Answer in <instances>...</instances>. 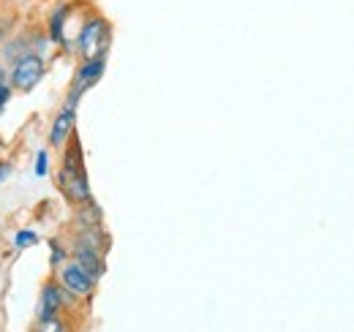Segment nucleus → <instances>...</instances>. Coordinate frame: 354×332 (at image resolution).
<instances>
[{
  "label": "nucleus",
  "mask_w": 354,
  "mask_h": 332,
  "mask_svg": "<svg viewBox=\"0 0 354 332\" xmlns=\"http://www.w3.org/2000/svg\"><path fill=\"white\" fill-rule=\"evenodd\" d=\"M41 243L39 232L36 229H17L14 237H11V248L14 250H28V248H36Z\"/></svg>",
  "instance_id": "nucleus-14"
},
{
  "label": "nucleus",
  "mask_w": 354,
  "mask_h": 332,
  "mask_svg": "<svg viewBox=\"0 0 354 332\" xmlns=\"http://www.w3.org/2000/svg\"><path fill=\"white\" fill-rule=\"evenodd\" d=\"M55 281L68 291V294H74L77 299H90V297L95 294V289H98V281H95L90 273H85L74 259H68V261L55 273Z\"/></svg>",
  "instance_id": "nucleus-7"
},
{
  "label": "nucleus",
  "mask_w": 354,
  "mask_h": 332,
  "mask_svg": "<svg viewBox=\"0 0 354 332\" xmlns=\"http://www.w3.org/2000/svg\"><path fill=\"white\" fill-rule=\"evenodd\" d=\"M85 8H88V3H82V0H55L46 8L41 28L46 30L52 46L60 49L63 55H74V36L68 33V28H71V22H80Z\"/></svg>",
  "instance_id": "nucleus-2"
},
{
  "label": "nucleus",
  "mask_w": 354,
  "mask_h": 332,
  "mask_svg": "<svg viewBox=\"0 0 354 332\" xmlns=\"http://www.w3.org/2000/svg\"><path fill=\"white\" fill-rule=\"evenodd\" d=\"M60 169H68V172L85 169V150H82L80 136H74V139L60 150Z\"/></svg>",
  "instance_id": "nucleus-12"
},
{
  "label": "nucleus",
  "mask_w": 354,
  "mask_h": 332,
  "mask_svg": "<svg viewBox=\"0 0 354 332\" xmlns=\"http://www.w3.org/2000/svg\"><path fill=\"white\" fill-rule=\"evenodd\" d=\"M46 246H49V267H52V273H57V270L71 259V248H68L60 237L46 240Z\"/></svg>",
  "instance_id": "nucleus-13"
},
{
  "label": "nucleus",
  "mask_w": 354,
  "mask_h": 332,
  "mask_svg": "<svg viewBox=\"0 0 354 332\" xmlns=\"http://www.w3.org/2000/svg\"><path fill=\"white\" fill-rule=\"evenodd\" d=\"M11 98H14V87H11V84H8V80H6V82H0V115L8 109Z\"/></svg>",
  "instance_id": "nucleus-17"
},
{
  "label": "nucleus",
  "mask_w": 354,
  "mask_h": 332,
  "mask_svg": "<svg viewBox=\"0 0 354 332\" xmlns=\"http://www.w3.org/2000/svg\"><path fill=\"white\" fill-rule=\"evenodd\" d=\"M14 174V164L11 161H0V185Z\"/></svg>",
  "instance_id": "nucleus-18"
},
{
  "label": "nucleus",
  "mask_w": 354,
  "mask_h": 332,
  "mask_svg": "<svg viewBox=\"0 0 354 332\" xmlns=\"http://www.w3.org/2000/svg\"><path fill=\"white\" fill-rule=\"evenodd\" d=\"M46 71H49V57L22 55L19 60H14L8 66V84L14 87V93H33L44 82Z\"/></svg>",
  "instance_id": "nucleus-3"
},
{
  "label": "nucleus",
  "mask_w": 354,
  "mask_h": 332,
  "mask_svg": "<svg viewBox=\"0 0 354 332\" xmlns=\"http://www.w3.org/2000/svg\"><path fill=\"white\" fill-rule=\"evenodd\" d=\"M106 74V57H90V60H80L77 68H74V80L68 84V93H66V104L71 107H80L82 95L93 90L95 84L104 80Z\"/></svg>",
  "instance_id": "nucleus-5"
},
{
  "label": "nucleus",
  "mask_w": 354,
  "mask_h": 332,
  "mask_svg": "<svg viewBox=\"0 0 354 332\" xmlns=\"http://www.w3.org/2000/svg\"><path fill=\"white\" fill-rule=\"evenodd\" d=\"M30 332H71V322L66 316H55V319H36Z\"/></svg>",
  "instance_id": "nucleus-15"
},
{
  "label": "nucleus",
  "mask_w": 354,
  "mask_h": 332,
  "mask_svg": "<svg viewBox=\"0 0 354 332\" xmlns=\"http://www.w3.org/2000/svg\"><path fill=\"white\" fill-rule=\"evenodd\" d=\"M82 299H77L74 294L63 289L55 278H49L39 289V299H36V319H55V316H66L71 308H77Z\"/></svg>",
  "instance_id": "nucleus-4"
},
{
  "label": "nucleus",
  "mask_w": 354,
  "mask_h": 332,
  "mask_svg": "<svg viewBox=\"0 0 354 332\" xmlns=\"http://www.w3.org/2000/svg\"><path fill=\"white\" fill-rule=\"evenodd\" d=\"M6 80H8V66L0 60V82H6Z\"/></svg>",
  "instance_id": "nucleus-19"
},
{
  "label": "nucleus",
  "mask_w": 354,
  "mask_h": 332,
  "mask_svg": "<svg viewBox=\"0 0 354 332\" xmlns=\"http://www.w3.org/2000/svg\"><path fill=\"white\" fill-rule=\"evenodd\" d=\"M101 226H104V210L95 205V199L74 208V229H101Z\"/></svg>",
  "instance_id": "nucleus-10"
},
{
  "label": "nucleus",
  "mask_w": 354,
  "mask_h": 332,
  "mask_svg": "<svg viewBox=\"0 0 354 332\" xmlns=\"http://www.w3.org/2000/svg\"><path fill=\"white\" fill-rule=\"evenodd\" d=\"M49 169H52V156H49V147H41L36 150V158H33V174L39 180L49 177Z\"/></svg>",
  "instance_id": "nucleus-16"
},
{
  "label": "nucleus",
  "mask_w": 354,
  "mask_h": 332,
  "mask_svg": "<svg viewBox=\"0 0 354 332\" xmlns=\"http://www.w3.org/2000/svg\"><path fill=\"white\" fill-rule=\"evenodd\" d=\"M71 243H82V246H90V248L106 253L112 240H109V232L101 226V229H74L71 234Z\"/></svg>",
  "instance_id": "nucleus-11"
},
{
  "label": "nucleus",
  "mask_w": 354,
  "mask_h": 332,
  "mask_svg": "<svg viewBox=\"0 0 354 332\" xmlns=\"http://www.w3.org/2000/svg\"><path fill=\"white\" fill-rule=\"evenodd\" d=\"M112 22L88 6L77 22V33H74V55L77 60H90V57H106L109 46H112Z\"/></svg>",
  "instance_id": "nucleus-1"
},
{
  "label": "nucleus",
  "mask_w": 354,
  "mask_h": 332,
  "mask_svg": "<svg viewBox=\"0 0 354 332\" xmlns=\"http://www.w3.org/2000/svg\"><path fill=\"white\" fill-rule=\"evenodd\" d=\"M68 248H71V259H74L85 273H90L95 281L104 278V273H106V253L90 248V246H82V243H68Z\"/></svg>",
  "instance_id": "nucleus-9"
},
{
  "label": "nucleus",
  "mask_w": 354,
  "mask_h": 332,
  "mask_svg": "<svg viewBox=\"0 0 354 332\" xmlns=\"http://www.w3.org/2000/svg\"><path fill=\"white\" fill-rule=\"evenodd\" d=\"M55 185H57V191L63 194V199H66L71 208H80V205L93 202V188H90L88 169H80V172L57 169Z\"/></svg>",
  "instance_id": "nucleus-6"
},
{
  "label": "nucleus",
  "mask_w": 354,
  "mask_h": 332,
  "mask_svg": "<svg viewBox=\"0 0 354 332\" xmlns=\"http://www.w3.org/2000/svg\"><path fill=\"white\" fill-rule=\"evenodd\" d=\"M77 136V107L71 104H60V109L55 112L52 123H49V131H46V145L52 150H63L71 139Z\"/></svg>",
  "instance_id": "nucleus-8"
}]
</instances>
